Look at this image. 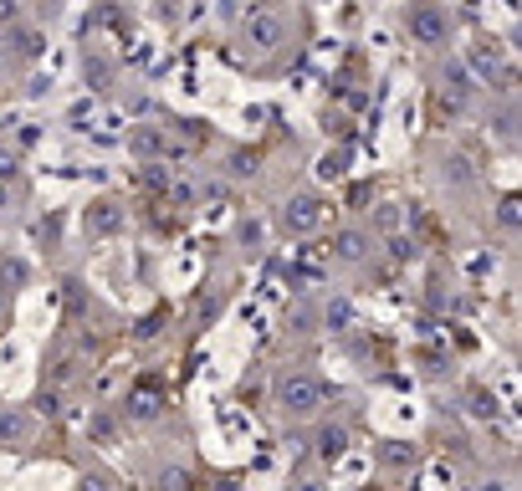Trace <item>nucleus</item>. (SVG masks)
Listing matches in <instances>:
<instances>
[{
    "label": "nucleus",
    "mask_w": 522,
    "mask_h": 491,
    "mask_svg": "<svg viewBox=\"0 0 522 491\" xmlns=\"http://www.w3.org/2000/svg\"><path fill=\"white\" fill-rule=\"evenodd\" d=\"M282 405L292 410V415H313L318 405H323V384L318 379H287V389H282Z\"/></svg>",
    "instance_id": "nucleus-1"
},
{
    "label": "nucleus",
    "mask_w": 522,
    "mask_h": 491,
    "mask_svg": "<svg viewBox=\"0 0 522 491\" xmlns=\"http://www.w3.org/2000/svg\"><path fill=\"white\" fill-rule=\"evenodd\" d=\"M410 31H415V41H446L451 21L441 11H410Z\"/></svg>",
    "instance_id": "nucleus-2"
},
{
    "label": "nucleus",
    "mask_w": 522,
    "mask_h": 491,
    "mask_svg": "<svg viewBox=\"0 0 522 491\" xmlns=\"http://www.w3.org/2000/svg\"><path fill=\"white\" fill-rule=\"evenodd\" d=\"M246 41H251V47H277V41H282V21L277 16H251L246 21Z\"/></svg>",
    "instance_id": "nucleus-3"
},
{
    "label": "nucleus",
    "mask_w": 522,
    "mask_h": 491,
    "mask_svg": "<svg viewBox=\"0 0 522 491\" xmlns=\"http://www.w3.org/2000/svg\"><path fill=\"white\" fill-rule=\"evenodd\" d=\"M313 220H318V210H313V200H297V205L287 210V226H297V231H308V226H313Z\"/></svg>",
    "instance_id": "nucleus-4"
},
{
    "label": "nucleus",
    "mask_w": 522,
    "mask_h": 491,
    "mask_svg": "<svg viewBox=\"0 0 522 491\" xmlns=\"http://www.w3.org/2000/svg\"><path fill=\"white\" fill-rule=\"evenodd\" d=\"M318 445H323V456L333 461V456H343V445H348V435H343V430H323V435H318Z\"/></svg>",
    "instance_id": "nucleus-5"
}]
</instances>
